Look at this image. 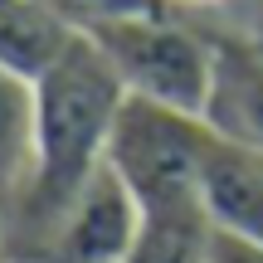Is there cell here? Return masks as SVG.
<instances>
[{
	"instance_id": "6da1fadb",
	"label": "cell",
	"mask_w": 263,
	"mask_h": 263,
	"mask_svg": "<svg viewBox=\"0 0 263 263\" xmlns=\"http://www.w3.org/2000/svg\"><path fill=\"white\" fill-rule=\"evenodd\" d=\"M39 83V151L29 180L10 195V258H44L64 210L107 161V137L127 103L122 78L78 29Z\"/></svg>"
},
{
	"instance_id": "7a4b0ae2",
	"label": "cell",
	"mask_w": 263,
	"mask_h": 263,
	"mask_svg": "<svg viewBox=\"0 0 263 263\" xmlns=\"http://www.w3.org/2000/svg\"><path fill=\"white\" fill-rule=\"evenodd\" d=\"M83 34L103 49L112 73L122 78L127 98H146V103H166L205 117L210 88H215V59H219L215 25H195L176 5H156L141 15L93 25Z\"/></svg>"
},
{
	"instance_id": "3957f363",
	"label": "cell",
	"mask_w": 263,
	"mask_h": 263,
	"mask_svg": "<svg viewBox=\"0 0 263 263\" xmlns=\"http://www.w3.org/2000/svg\"><path fill=\"white\" fill-rule=\"evenodd\" d=\"M210 141L215 132L205 117L166 103H146V98H127L112 122V137H107V166L127 180L141 215L205 210Z\"/></svg>"
},
{
	"instance_id": "277c9868",
	"label": "cell",
	"mask_w": 263,
	"mask_h": 263,
	"mask_svg": "<svg viewBox=\"0 0 263 263\" xmlns=\"http://www.w3.org/2000/svg\"><path fill=\"white\" fill-rule=\"evenodd\" d=\"M141 234V205L112 166H98L64 210L49 244V263H127Z\"/></svg>"
},
{
	"instance_id": "5b68a950",
	"label": "cell",
	"mask_w": 263,
	"mask_h": 263,
	"mask_svg": "<svg viewBox=\"0 0 263 263\" xmlns=\"http://www.w3.org/2000/svg\"><path fill=\"white\" fill-rule=\"evenodd\" d=\"M215 34H219V59H215L205 122L215 137L263 151V54L224 25H215Z\"/></svg>"
},
{
	"instance_id": "8992f818",
	"label": "cell",
	"mask_w": 263,
	"mask_h": 263,
	"mask_svg": "<svg viewBox=\"0 0 263 263\" xmlns=\"http://www.w3.org/2000/svg\"><path fill=\"white\" fill-rule=\"evenodd\" d=\"M205 210L215 234L263 249V151L215 137L205 156Z\"/></svg>"
},
{
	"instance_id": "52a82bcc",
	"label": "cell",
	"mask_w": 263,
	"mask_h": 263,
	"mask_svg": "<svg viewBox=\"0 0 263 263\" xmlns=\"http://www.w3.org/2000/svg\"><path fill=\"white\" fill-rule=\"evenodd\" d=\"M39 151V83L25 68L0 64V190L15 195Z\"/></svg>"
},
{
	"instance_id": "ba28073f",
	"label": "cell",
	"mask_w": 263,
	"mask_h": 263,
	"mask_svg": "<svg viewBox=\"0 0 263 263\" xmlns=\"http://www.w3.org/2000/svg\"><path fill=\"white\" fill-rule=\"evenodd\" d=\"M73 34L78 29L64 15H54L44 0H0V64L10 68L39 78L68 49Z\"/></svg>"
},
{
	"instance_id": "9c48e42d",
	"label": "cell",
	"mask_w": 263,
	"mask_h": 263,
	"mask_svg": "<svg viewBox=\"0 0 263 263\" xmlns=\"http://www.w3.org/2000/svg\"><path fill=\"white\" fill-rule=\"evenodd\" d=\"M210 263H263V249L244 244V239H229V234H215V244H210Z\"/></svg>"
},
{
	"instance_id": "30bf717a",
	"label": "cell",
	"mask_w": 263,
	"mask_h": 263,
	"mask_svg": "<svg viewBox=\"0 0 263 263\" xmlns=\"http://www.w3.org/2000/svg\"><path fill=\"white\" fill-rule=\"evenodd\" d=\"M224 29H234L244 44H254L258 54H263V0H244L239 20H234V25H224Z\"/></svg>"
},
{
	"instance_id": "8fae6325",
	"label": "cell",
	"mask_w": 263,
	"mask_h": 263,
	"mask_svg": "<svg viewBox=\"0 0 263 263\" xmlns=\"http://www.w3.org/2000/svg\"><path fill=\"white\" fill-rule=\"evenodd\" d=\"M10 258V195L0 190V263Z\"/></svg>"
},
{
	"instance_id": "7c38bea8",
	"label": "cell",
	"mask_w": 263,
	"mask_h": 263,
	"mask_svg": "<svg viewBox=\"0 0 263 263\" xmlns=\"http://www.w3.org/2000/svg\"><path fill=\"white\" fill-rule=\"evenodd\" d=\"M166 5L185 10V15H200V10H224V5H234V0H166Z\"/></svg>"
},
{
	"instance_id": "4fadbf2b",
	"label": "cell",
	"mask_w": 263,
	"mask_h": 263,
	"mask_svg": "<svg viewBox=\"0 0 263 263\" xmlns=\"http://www.w3.org/2000/svg\"><path fill=\"white\" fill-rule=\"evenodd\" d=\"M5 263H44V258H5Z\"/></svg>"
}]
</instances>
